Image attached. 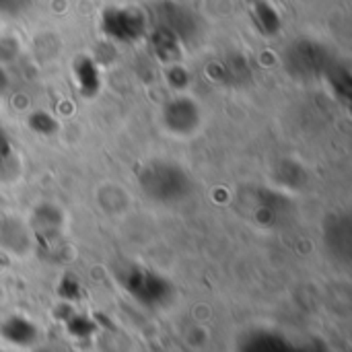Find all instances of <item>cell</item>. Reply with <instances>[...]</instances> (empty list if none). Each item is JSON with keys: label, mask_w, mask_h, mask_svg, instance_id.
Instances as JSON below:
<instances>
[{"label": "cell", "mask_w": 352, "mask_h": 352, "mask_svg": "<svg viewBox=\"0 0 352 352\" xmlns=\"http://www.w3.org/2000/svg\"><path fill=\"white\" fill-rule=\"evenodd\" d=\"M163 130L175 138H190L202 130V109L192 99H171L161 109Z\"/></svg>", "instance_id": "1"}, {"label": "cell", "mask_w": 352, "mask_h": 352, "mask_svg": "<svg viewBox=\"0 0 352 352\" xmlns=\"http://www.w3.org/2000/svg\"><path fill=\"white\" fill-rule=\"evenodd\" d=\"M289 68L293 74H299V76H314L318 74L324 64H326V56L322 52V47L318 43H309V41H303L299 45H295L289 54Z\"/></svg>", "instance_id": "2"}, {"label": "cell", "mask_w": 352, "mask_h": 352, "mask_svg": "<svg viewBox=\"0 0 352 352\" xmlns=\"http://www.w3.org/2000/svg\"><path fill=\"white\" fill-rule=\"evenodd\" d=\"M35 0H0V16H21L25 14Z\"/></svg>", "instance_id": "3"}]
</instances>
